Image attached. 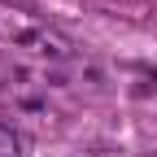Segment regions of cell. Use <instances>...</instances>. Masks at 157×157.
I'll list each match as a JSON object with an SVG mask.
<instances>
[{
  "instance_id": "obj_1",
  "label": "cell",
  "mask_w": 157,
  "mask_h": 157,
  "mask_svg": "<svg viewBox=\"0 0 157 157\" xmlns=\"http://www.w3.org/2000/svg\"><path fill=\"white\" fill-rule=\"evenodd\" d=\"M9 153H13V135H9V131H0V157H9Z\"/></svg>"
}]
</instances>
